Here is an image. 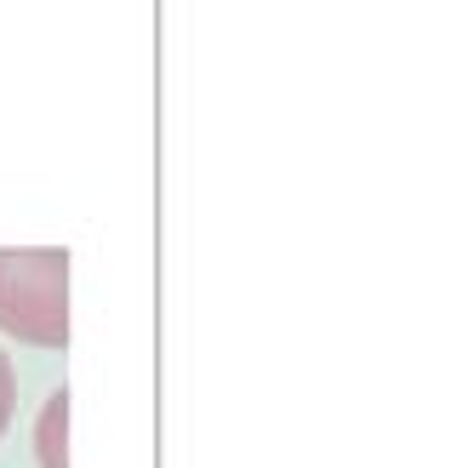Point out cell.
<instances>
[{"label": "cell", "mask_w": 457, "mask_h": 468, "mask_svg": "<svg viewBox=\"0 0 457 468\" xmlns=\"http://www.w3.org/2000/svg\"><path fill=\"white\" fill-rule=\"evenodd\" d=\"M12 406H17V378H12V360L0 355V434L12 429Z\"/></svg>", "instance_id": "7a4b0ae2"}, {"label": "cell", "mask_w": 457, "mask_h": 468, "mask_svg": "<svg viewBox=\"0 0 457 468\" xmlns=\"http://www.w3.org/2000/svg\"><path fill=\"white\" fill-rule=\"evenodd\" d=\"M0 332L35 348L69 343V251H0Z\"/></svg>", "instance_id": "6da1fadb"}]
</instances>
